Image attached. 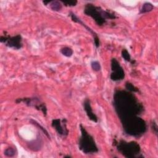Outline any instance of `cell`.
<instances>
[{"label": "cell", "mask_w": 158, "mask_h": 158, "mask_svg": "<svg viewBox=\"0 0 158 158\" xmlns=\"http://www.w3.org/2000/svg\"><path fill=\"white\" fill-rule=\"evenodd\" d=\"M113 106L120 121L139 116L144 110V107L135 94L132 93L116 89L113 96Z\"/></svg>", "instance_id": "6da1fadb"}, {"label": "cell", "mask_w": 158, "mask_h": 158, "mask_svg": "<svg viewBox=\"0 0 158 158\" xmlns=\"http://www.w3.org/2000/svg\"><path fill=\"white\" fill-rule=\"evenodd\" d=\"M124 132L130 136L136 138L143 135L147 130V124L144 120L136 116L120 122Z\"/></svg>", "instance_id": "7a4b0ae2"}, {"label": "cell", "mask_w": 158, "mask_h": 158, "mask_svg": "<svg viewBox=\"0 0 158 158\" xmlns=\"http://www.w3.org/2000/svg\"><path fill=\"white\" fill-rule=\"evenodd\" d=\"M83 12L85 14L91 17L98 26H102L106 24L108 19L112 20L117 18L114 13L105 10L101 7L91 3L85 4Z\"/></svg>", "instance_id": "3957f363"}, {"label": "cell", "mask_w": 158, "mask_h": 158, "mask_svg": "<svg viewBox=\"0 0 158 158\" xmlns=\"http://www.w3.org/2000/svg\"><path fill=\"white\" fill-rule=\"evenodd\" d=\"M114 145L116 146L117 151L125 157L138 158L143 157L141 154V147L136 141L127 142L123 139L114 140Z\"/></svg>", "instance_id": "277c9868"}, {"label": "cell", "mask_w": 158, "mask_h": 158, "mask_svg": "<svg viewBox=\"0 0 158 158\" xmlns=\"http://www.w3.org/2000/svg\"><path fill=\"white\" fill-rule=\"evenodd\" d=\"M81 136L78 140L79 149L86 154H94L98 152V146L95 143L94 138L86 130V129L80 125Z\"/></svg>", "instance_id": "5b68a950"}, {"label": "cell", "mask_w": 158, "mask_h": 158, "mask_svg": "<svg viewBox=\"0 0 158 158\" xmlns=\"http://www.w3.org/2000/svg\"><path fill=\"white\" fill-rule=\"evenodd\" d=\"M16 103L23 102L25 105L29 107H35L38 110H41L44 116L47 114V107L44 103L42 102L39 98L36 97L33 98H18L15 100Z\"/></svg>", "instance_id": "8992f818"}, {"label": "cell", "mask_w": 158, "mask_h": 158, "mask_svg": "<svg viewBox=\"0 0 158 158\" xmlns=\"http://www.w3.org/2000/svg\"><path fill=\"white\" fill-rule=\"evenodd\" d=\"M0 42L4 44L6 46L14 49H20L22 48V38L20 35H17L14 36L5 35L0 37Z\"/></svg>", "instance_id": "52a82bcc"}, {"label": "cell", "mask_w": 158, "mask_h": 158, "mask_svg": "<svg viewBox=\"0 0 158 158\" xmlns=\"http://www.w3.org/2000/svg\"><path fill=\"white\" fill-rule=\"evenodd\" d=\"M110 65L112 70L110 75V79L114 81L122 80L125 78V74L124 70L120 65L119 62L115 58H112L111 59Z\"/></svg>", "instance_id": "ba28073f"}, {"label": "cell", "mask_w": 158, "mask_h": 158, "mask_svg": "<svg viewBox=\"0 0 158 158\" xmlns=\"http://www.w3.org/2000/svg\"><path fill=\"white\" fill-rule=\"evenodd\" d=\"M52 127L56 130L59 135L63 136H67L69 133V130L67 128V120L62 118L53 119L51 123Z\"/></svg>", "instance_id": "9c48e42d"}, {"label": "cell", "mask_w": 158, "mask_h": 158, "mask_svg": "<svg viewBox=\"0 0 158 158\" xmlns=\"http://www.w3.org/2000/svg\"><path fill=\"white\" fill-rule=\"evenodd\" d=\"M69 15L71 19L72 20V21L76 22V23H78L80 25H81L83 27H84L93 36V38H94V45L96 46V48H98L99 46V44H100V43H99V38L97 35L96 33H95L91 28H90L89 27H88L85 23H83L81 20H80L73 12H70L69 14Z\"/></svg>", "instance_id": "30bf717a"}, {"label": "cell", "mask_w": 158, "mask_h": 158, "mask_svg": "<svg viewBox=\"0 0 158 158\" xmlns=\"http://www.w3.org/2000/svg\"><path fill=\"white\" fill-rule=\"evenodd\" d=\"M83 106L84 110H85L86 115L89 118V120H91L94 122H98V117L96 115V114H94V112H93V109L91 106L90 100L89 99H85L83 103Z\"/></svg>", "instance_id": "8fae6325"}, {"label": "cell", "mask_w": 158, "mask_h": 158, "mask_svg": "<svg viewBox=\"0 0 158 158\" xmlns=\"http://www.w3.org/2000/svg\"><path fill=\"white\" fill-rule=\"evenodd\" d=\"M48 5H49V7L51 10L56 12L60 10L62 8V4L61 2L58 1H50Z\"/></svg>", "instance_id": "7c38bea8"}, {"label": "cell", "mask_w": 158, "mask_h": 158, "mask_svg": "<svg viewBox=\"0 0 158 158\" xmlns=\"http://www.w3.org/2000/svg\"><path fill=\"white\" fill-rule=\"evenodd\" d=\"M154 9V6L150 2H145L143 4L141 9H140V14H144L149 12H151Z\"/></svg>", "instance_id": "4fadbf2b"}, {"label": "cell", "mask_w": 158, "mask_h": 158, "mask_svg": "<svg viewBox=\"0 0 158 158\" xmlns=\"http://www.w3.org/2000/svg\"><path fill=\"white\" fill-rule=\"evenodd\" d=\"M4 154L7 157H13L17 154V150L14 147H9L4 150Z\"/></svg>", "instance_id": "5bb4252c"}, {"label": "cell", "mask_w": 158, "mask_h": 158, "mask_svg": "<svg viewBox=\"0 0 158 158\" xmlns=\"http://www.w3.org/2000/svg\"><path fill=\"white\" fill-rule=\"evenodd\" d=\"M30 145L31 146H29L30 149L35 151H37L41 149L42 146V141H40V139H36L34 143H30Z\"/></svg>", "instance_id": "9a60e30c"}, {"label": "cell", "mask_w": 158, "mask_h": 158, "mask_svg": "<svg viewBox=\"0 0 158 158\" xmlns=\"http://www.w3.org/2000/svg\"><path fill=\"white\" fill-rule=\"evenodd\" d=\"M30 122L31 124H33V125H34L35 126H36V127L39 128V129H40V130L43 132V133L45 134V135H46L49 139H51L50 135H49V134L48 133V131H47L43 127H42L39 123H38L36 120H33V119H30Z\"/></svg>", "instance_id": "2e32d148"}, {"label": "cell", "mask_w": 158, "mask_h": 158, "mask_svg": "<svg viewBox=\"0 0 158 158\" xmlns=\"http://www.w3.org/2000/svg\"><path fill=\"white\" fill-rule=\"evenodd\" d=\"M125 87L126 88V89L128 91H130L131 93H136V92H139V89L138 88H136V86H135L131 83L129 82V81H127L125 83Z\"/></svg>", "instance_id": "e0dca14e"}, {"label": "cell", "mask_w": 158, "mask_h": 158, "mask_svg": "<svg viewBox=\"0 0 158 158\" xmlns=\"http://www.w3.org/2000/svg\"><path fill=\"white\" fill-rule=\"evenodd\" d=\"M61 54L67 57H71L73 54V50L69 47H64L60 49Z\"/></svg>", "instance_id": "ac0fdd59"}, {"label": "cell", "mask_w": 158, "mask_h": 158, "mask_svg": "<svg viewBox=\"0 0 158 158\" xmlns=\"http://www.w3.org/2000/svg\"><path fill=\"white\" fill-rule=\"evenodd\" d=\"M122 57L125 60L127 61V62H131V57L130 55V53L128 52V51L126 49H123L122 50Z\"/></svg>", "instance_id": "d6986e66"}, {"label": "cell", "mask_w": 158, "mask_h": 158, "mask_svg": "<svg viewBox=\"0 0 158 158\" xmlns=\"http://www.w3.org/2000/svg\"><path fill=\"white\" fill-rule=\"evenodd\" d=\"M91 66L92 69L95 72H99L101 69L100 63L98 61H93V62H91Z\"/></svg>", "instance_id": "ffe728a7"}, {"label": "cell", "mask_w": 158, "mask_h": 158, "mask_svg": "<svg viewBox=\"0 0 158 158\" xmlns=\"http://www.w3.org/2000/svg\"><path fill=\"white\" fill-rule=\"evenodd\" d=\"M61 3H62L65 6L67 7H73L75 6L77 4V1H60Z\"/></svg>", "instance_id": "44dd1931"}, {"label": "cell", "mask_w": 158, "mask_h": 158, "mask_svg": "<svg viewBox=\"0 0 158 158\" xmlns=\"http://www.w3.org/2000/svg\"><path fill=\"white\" fill-rule=\"evenodd\" d=\"M151 130L153 132V133H154L156 135H157L158 127H157V125L154 120H152L151 121Z\"/></svg>", "instance_id": "7402d4cb"}]
</instances>
